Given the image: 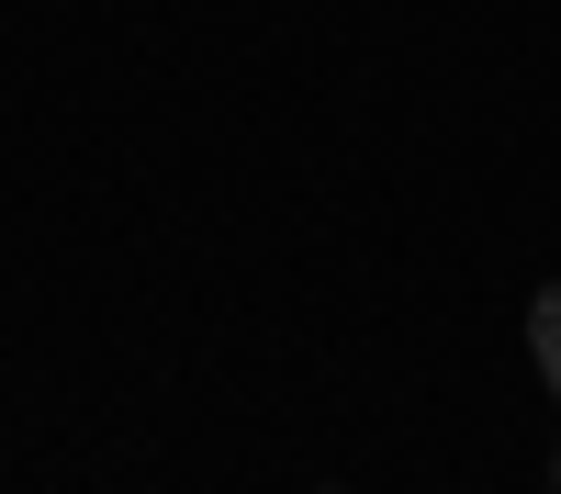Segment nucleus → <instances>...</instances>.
I'll return each instance as SVG.
<instances>
[{
    "label": "nucleus",
    "instance_id": "2",
    "mask_svg": "<svg viewBox=\"0 0 561 494\" xmlns=\"http://www.w3.org/2000/svg\"><path fill=\"white\" fill-rule=\"evenodd\" d=\"M550 494H561V449H550Z\"/></svg>",
    "mask_w": 561,
    "mask_h": 494
},
{
    "label": "nucleus",
    "instance_id": "3",
    "mask_svg": "<svg viewBox=\"0 0 561 494\" xmlns=\"http://www.w3.org/2000/svg\"><path fill=\"white\" fill-rule=\"evenodd\" d=\"M325 494H337V483H325Z\"/></svg>",
    "mask_w": 561,
    "mask_h": 494
},
{
    "label": "nucleus",
    "instance_id": "1",
    "mask_svg": "<svg viewBox=\"0 0 561 494\" xmlns=\"http://www.w3.org/2000/svg\"><path fill=\"white\" fill-rule=\"evenodd\" d=\"M528 359H539V382L561 393V282H550V292L528 303Z\"/></svg>",
    "mask_w": 561,
    "mask_h": 494
}]
</instances>
